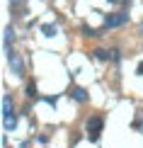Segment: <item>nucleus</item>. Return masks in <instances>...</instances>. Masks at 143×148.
I'll return each mask as SVG.
<instances>
[{"mask_svg": "<svg viewBox=\"0 0 143 148\" xmlns=\"http://www.w3.org/2000/svg\"><path fill=\"white\" fill-rule=\"evenodd\" d=\"M70 97H73V100H78V102H88V92H85L83 88H73L70 90Z\"/></svg>", "mask_w": 143, "mask_h": 148, "instance_id": "5", "label": "nucleus"}, {"mask_svg": "<svg viewBox=\"0 0 143 148\" xmlns=\"http://www.w3.org/2000/svg\"><path fill=\"white\" fill-rule=\"evenodd\" d=\"M15 39V32H12V27H5V51L10 53V41Z\"/></svg>", "mask_w": 143, "mask_h": 148, "instance_id": "6", "label": "nucleus"}, {"mask_svg": "<svg viewBox=\"0 0 143 148\" xmlns=\"http://www.w3.org/2000/svg\"><path fill=\"white\" fill-rule=\"evenodd\" d=\"M8 61H10V68H12V73H15V75H24V63H22V58L17 56V53H8Z\"/></svg>", "mask_w": 143, "mask_h": 148, "instance_id": "3", "label": "nucleus"}, {"mask_svg": "<svg viewBox=\"0 0 143 148\" xmlns=\"http://www.w3.org/2000/svg\"><path fill=\"white\" fill-rule=\"evenodd\" d=\"M138 73H141V75H143V63H141V66H138Z\"/></svg>", "mask_w": 143, "mask_h": 148, "instance_id": "14", "label": "nucleus"}, {"mask_svg": "<svg viewBox=\"0 0 143 148\" xmlns=\"http://www.w3.org/2000/svg\"><path fill=\"white\" fill-rule=\"evenodd\" d=\"M92 53H95V58H97V61H109V58H112V53H109V51H104V49H97V51H92Z\"/></svg>", "mask_w": 143, "mask_h": 148, "instance_id": "8", "label": "nucleus"}, {"mask_svg": "<svg viewBox=\"0 0 143 148\" xmlns=\"http://www.w3.org/2000/svg\"><path fill=\"white\" fill-rule=\"evenodd\" d=\"M109 53H112V61H119V58H121V56H119V51H116V49H114V51H109Z\"/></svg>", "mask_w": 143, "mask_h": 148, "instance_id": "12", "label": "nucleus"}, {"mask_svg": "<svg viewBox=\"0 0 143 148\" xmlns=\"http://www.w3.org/2000/svg\"><path fill=\"white\" fill-rule=\"evenodd\" d=\"M83 32H85V36H97V32H95V29H90V27H83Z\"/></svg>", "mask_w": 143, "mask_h": 148, "instance_id": "11", "label": "nucleus"}, {"mask_svg": "<svg viewBox=\"0 0 143 148\" xmlns=\"http://www.w3.org/2000/svg\"><path fill=\"white\" fill-rule=\"evenodd\" d=\"M129 22V15L126 12H114V15H107V20H104V27L107 29H114V27H121V24Z\"/></svg>", "mask_w": 143, "mask_h": 148, "instance_id": "2", "label": "nucleus"}, {"mask_svg": "<svg viewBox=\"0 0 143 148\" xmlns=\"http://www.w3.org/2000/svg\"><path fill=\"white\" fill-rule=\"evenodd\" d=\"M107 3H119V0H107Z\"/></svg>", "mask_w": 143, "mask_h": 148, "instance_id": "15", "label": "nucleus"}, {"mask_svg": "<svg viewBox=\"0 0 143 148\" xmlns=\"http://www.w3.org/2000/svg\"><path fill=\"white\" fill-rule=\"evenodd\" d=\"M102 126H104L102 116H90V119H88V134H90V141H97V138H99Z\"/></svg>", "mask_w": 143, "mask_h": 148, "instance_id": "1", "label": "nucleus"}, {"mask_svg": "<svg viewBox=\"0 0 143 148\" xmlns=\"http://www.w3.org/2000/svg\"><path fill=\"white\" fill-rule=\"evenodd\" d=\"M22 3V0H10V5H12V8H15V5H20Z\"/></svg>", "mask_w": 143, "mask_h": 148, "instance_id": "13", "label": "nucleus"}, {"mask_svg": "<svg viewBox=\"0 0 143 148\" xmlns=\"http://www.w3.org/2000/svg\"><path fill=\"white\" fill-rule=\"evenodd\" d=\"M41 32H44L46 36H53L56 34V27H53V24H41Z\"/></svg>", "mask_w": 143, "mask_h": 148, "instance_id": "9", "label": "nucleus"}, {"mask_svg": "<svg viewBox=\"0 0 143 148\" xmlns=\"http://www.w3.org/2000/svg\"><path fill=\"white\" fill-rule=\"evenodd\" d=\"M15 126H17V116H15V112L5 114V116H3V129H5V131H15Z\"/></svg>", "mask_w": 143, "mask_h": 148, "instance_id": "4", "label": "nucleus"}, {"mask_svg": "<svg viewBox=\"0 0 143 148\" xmlns=\"http://www.w3.org/2000/svg\"><path fill=\"white\" fill-rule=\"evenodd\" d=\"M27 97H36V85L34 83H27Z\"/></svg>", "mask_w": 143, "mask_h": 148, "instance_id": "10", "label": "nucleus"}, {"mask_svg": "<svg viewBox=\"0 0 143 148\" xmlns=\"http://www.w3.org/2000/svg\"><path fill=\"white\" fill-rule=\"evenodd\" d=\"M10 112H12V100H10V95H3V116Z\"/></svg>", "mask_w": 143, "mask_h": 148, "instance_id": "7", "label": "nucleus"}]
</instances>
